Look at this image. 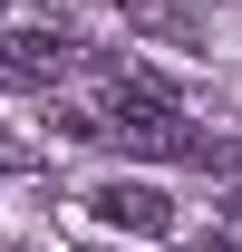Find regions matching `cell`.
I'll return each instance as SVG.
<instances>
[{"label":"cell","mask_w":242,"mask_h":252,"mask_svg":"<svg viewBox=\"0 0 242 252\" xmlns=\"http://www.w3.org/2000/svg\"><path fill=\"white\" fill-rule=\"evenodd\" d=\"M68 68H78V39L68 30H10L0 39V78H20V88H59Z\"/></svg>","instance_id":"6da1fadb"},{"label":"cell","mask_w":242,"mask_h":252,"mask_svg":"<svg viewBox=\"0 0 242 252\" xmlns=\"http://www.w3.org/2000/svg\"><path fill=\"white\" fill-rule=\"evenodd\" d=\"M233 214H242V204H233Z\"/></svg>","instance_id":"5b68a950"},{"label":"cell","mask_w":242,"mask_h":252,"mask_svg":"<svg viewBox=\"0 0 242 252\" xmlns=\"http://www.w3.org/2000/svg\"><path fill=\"white\" fill-rule=\"evenodd\" d=\"M117 10H126L146 39H175V49H194V39L213 30V10H204V0H117Z\"/></svg>","instance_id":"3957f363"},{"label":"cell","mask_w":242,"mask_h":252,"mask_svg":"<svg viewBox=\"0 0 242 252\" xmlns=\"http://www.w3.org/2000/svg\"><path fill=\"white\" fill-rule=\"evenodd\" d=\"M184 252H242V243H233V233H204V243H184Z\"/></svg>","instance_id":"277c9868"},{"label":"cell","mask_w":242,"mask_h":252,"mask_svg":"<svg viewBox=\"0 0 242 252\" xmlns=\"http://www.w3.org/2000/svg\"><path fill=\"white\" fill-rule=\"evenodd\" d=\"M88 214H97V223H117V233H146V243H155V233H175V204H165L155 185H136V175L97 185V194H88Z\"/></svg>","instance_id":"7a4b0ae2"}]
</instances>
